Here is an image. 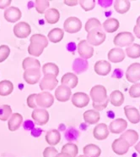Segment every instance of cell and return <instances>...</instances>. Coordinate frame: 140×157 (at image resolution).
Segmentation results:
<instances>
[{
	"instance_id": "cell-1",
	"label": "cell",
	"mask_w": 140,
	"mask_h": 157,
	"mask_svg": "<svg viewBox=\"0 0 140 157\" xmlns=\"http://www.w3.org/2000/svg\"><path fill=\"white\" fill-rule=\"evenodd\" d=\"M135 37L133 34L128 32H123L119 33L113 39V44L116 46H118L119 48L122 47H129L134 42Z\"/></svg>"
},
{
	"instance_id": "cell-2",
	"label": "cell",
	"mask_w": 140,
	"mask_h": 157,
	"mask_svg": "<svg viewBox=\"0 0 140 157\" xmlns=\"http://www.w3.org/2000/svg\"><path fill=\"white\" fill-rule=\"evenodd\" d=\"M106 33L103 31L93 29L90 31L87 34V42L92 46H100L106 40Z\"/></svg>"
},
{
	"instance_id": "cell-3",
	"label": "cell",
	"mask_w": 140,
	"mask_h": 157,
	"mask_svg": "<svg viewBox=\"0 0 140 157\" xmlns=\"http://www.w3.org/2000/svg\"><path fill=\"white\" fill-rule=\"evenodd\" d=\"M82 28V22L77 17H68L63 23V29L66 33H77Z\"/></svg>"
},
{
	"instance_id": "cell-4",
	"label": "cell",
	"mask_w": 140,
	"mask_h": 157,
	"mask_svg": "<svg viewBox=\"0 0 140 157\" xmlns=\"http://www.w3.org/2000/svg\"><path fill=\"white\" fill-rule=\"evenodd\" d=\"M54 96L49 92H41L36 95V105L42 109L50 108L53 105Z\"/></svg>"
},
{
	"instance_id": "cell-5",
	"label": "cell",
	"mask_w": 140,
	"mask_h": 157,
	"mask_svg": "<svg viewBox=\"0 0 140 157\" xmlns=\"http://www.w3.org/2000/svg\"><path fill=\"white\" fill-rule=\"evenodd\" d=\"M90 96L93 103H99L104 101L107 98L106 89L102 85H95L90 89Z\"/></svg>"
},
{
	"instance_id": "cell-6",
	"label": "cell",
	"mask_w": 140,
	"mask_h": 157,
	"mask_svg": "<svg viewBox=\"0 0 140 157\" xmlns=\"http://www.w3.org/2000/svg\"><path fill=\"white\" fill-rule=\"evenodd\" d=\"M58 80L53 75H45L41 80H40L39 87L41 91H52L58 87Z\"/></svg>"
},
{
	"instance_id": "cell-7",
	"label": "cell",
	"mask_w": 140,
	"mask_h": 157,
	"mask_svg": "<svg viewBox=\"0 0 140 157\" xmlns=\"http://www.w3.org/2000/svg\"><path fill=\"white\" fill-rule=\"evenodd\" d=\"M31 117L36 124L39 126L46 125L49 121V113L46 109L36 108L32 111Z\"/></svg>"
},
{
	"instance_id": "cell-8",
	"label": "cell",
	"mask_w": 140,
	"mask_h": 157,
	"mask_svg": "<svg viewBox=\"0 0 140 157\" xmlns=\"http://www.w3.org/2000/svg\"><path fill=\"white\" fill-rule=\"evenodd\" d=\"M41 71L39 68H31L25 70L23 77L24 80L30 85H34L41 80Z\"/></svg>"
},
{
	"instance_id": "cell-9",
	"label": "cell",
	"mask_w": 140,
	"mask_h": 157,
	"mask_svg": "<svg viewBox=\"0 0 140 157\" xmlns=\"http://www.w3.org/2000/svg\"><path fill=\"white\" fill-rule=\"evenodd\" d=\"M127 80L129 82L136 83L140 81V63H133L126 71Z\"/></svg>"
},
{
	"instance_id": "cell-10",
	"label": "cell",
	"mask_w": 140,
	"mask_h": 157,
	"mask_svg": "<svg viewBox=\"0 0 140 157\" xmlns=\"http://www.w3.org/2000/svg\"><path fill=\"white\" fill-rule=\"evenodd\" d=\"M31 33V26L27 22L21 21L14 26V34L18 38H26Z\"/></svg>"
},
{
	"instance_id": "cell-11",
	"label": "cell",
	"mask_w": 140,
	"mask_h": 157,
	"mask_svg": "<svg viewBox=\"0 0 140 157\" xmlns=\"http://www.w3.org/2000/svg\"><path fill=\"white\" fill-rule=\"evenodd\" d=\"M72 104L77 108L86 107L90 103V96L83 92H77L74 94L71 99Z\"/></svg>"
},
{
	"instance_id": "cell-12",
	"label": "cell",
	"mask_w": 140,
	"mask_h": 157,
	"mask_svg": "<svg viewBox=\"0 0 140 157\" xmlns=\"http://www.w3.org/2000/svg\"><path fill=\"white\" fill-rule=\"evenodd\" d=\"M111 148L113 152L116 155H123L127 153V151L129 150L130 145L128 144V143L125 141L124 139H122V138L115 139L112 144H111Z\"/></svg>"
},
{
	"instance_id": "cell-13",
	"label": "cell",
	"mask_w": 140,
	"mask_h": 157,
	"mask_svg": "<svg viewBox=\"0 0 140 157\" xmlns=\"http://www.w3.org/2000/svg\"><path fill=\"white\" fill-rule=\"evenodd\" d=\"M78 52L79 56L84 59L91 58L94 55V48L88 44L86 40L79 41L78 44Z\"/></svg>"
},
{
	"instance_id": "cell-14",
	"label": "cell",
	"mask_w": 140,
	"mask_h": 157,
	"mask_svg": "<svg viewBox=\"0 0 140 157\" xmlns=\"http://www.w3.org/2000/svg\"><path fill=\"white\" fill-rule=\"evenodd\" d=\"M127 128V122L122 118H117L112 121L109 125V131L114 134H120L125 131Z\"/></svg>"
},
{
	"instance_id": "cell-15",
	"label": "cell",
	"mask_w": 140,
	"mask_h": 157,
	"mask_svg": "<svg viewBox=\"0 0 140 157\" xmlns=\"http://www.w3.org/2000/svg\"><path fill=\"white\" fill-rule=\"evenodd\" d=\"M4 16V19L7 21L10 22V23H15V22L20 21V19L21 18L22 13L19 8L11 6L5 10Z\"/></svg>"
},
{
	"instance_id": "cell-16",
	"label": "cell",
	"mask_w": 140,
	"mask_h": 157,
	"mask_svg": "<svg viewBox=\"0 0 140 157\" xmlns=\"http://www.w3.org/2000/svg\"><path fill=\"white\" fill-rule=\"evenodd\" d=\"M93 136L95 139L99 141L107 139V137L109 136V129L107 125L105 123H100L96 125L93 130Z\"/></svg>"
},
{
	"instance_id": "cell-17",
	"label": "cell",
	"mask_w": 140,
	"mask_h": 157,
	"mask_svg": "<svg viewBox=\"0 0 140 157\" xmlns=\"http://www.w3.org/2000/svg\"><path fill=\"white\" fill-rule=\"evenodd\" d=\"M107 57L109 61L112 63L122 62L125 59V52L121 48H114L108 52Z\"/></svg>"
},
{
	"instance_id": "cell-18",
	"label": "cell",
	"mask_w": 140,
	"mask_h": 157,
	"mask_svg": "<svg viewBox=\"0 0 140 157\" xmlns=\"http://www.w3.org/2000/svg\"><path fill=\"white\" fill-rule=\"evenodd\" d=\"M78 82H79V78L74 73L68 72L62 77V86L67 87L70 89L76 88V86L78 85Z\"/></svg>"
},
{
	"instance_id": "cell-19",
	"label": "cell",
	"mask_w": 140,
	"mask_h": 157,
	"mask_svg": "<svg viewBox=\"0 0 140 157\" xmlns=\"http://www.w3.org/2000/svg\"><path fill=\"white\" fill-rule=\"evenodd\" d=\"M94 70L95 73L99 76H107L111 72V66L109 61L106 60H99L95 64Z\"/></svg>"
},
{
	"instance_id": "cell-20",
	"label": "cell",
	"mask_w": 140,
	"mask_h": 157,
	"mask_svg": "<svg viewBox=\"0 0 140 157\" xmlns=\"http://www.w3.org/2000/svg\"><path fill=\"white\" fill-rule=\"evenodd\" d=\"M71 95H72L71 89L62 85L58 87L55 91V98L59 102H67L68 100H69Z\"/></svg>"
},
{
	"instance_id": "cell-21",
	"label": "cell",
	"mask_w": 140,
	"mask_h": 157,
	"mask_svg": "<svg viewBox=\"0 0 140 157\" xmlns=\"http://www.w3.org/2000/svg\"><path fill=\"white\" fill-rule=\"evenodd\" d=\"M124 112L127 120L133 124H137L140 121V113L138 109L133 106L127 105L124 107Z\"/></svg>"
},
{
	"instance_id": "cell-22",
	"label": "cell",
	"mask_w": 140,
	"mask_h": 157,
	"mask_svg": "<svg viewBox=\"0 0 140 157\" xmlns=\"http://www.w3.org/2000/svg\"><path fill=\"white\" fill-rule=\"evenodd\" d=\"M22 122H23V117L21 116V114H12L9 120L8 121V128L9 129V131L15 132L20 128Z\"/></svg>"
},
{
	"instance_id": "cell-23",
	"label": "cell",
	"mask_w": 140,
	"mask_h": 157,
	"mask_svg": "<svg viewBox=\"0 0 140 157\" xmlns=\"http://www.w3.org/2000/svg\"><path fill=\"white\" fill-rule=\"evenodd\" d=\"M61 133L59 132L57 129H52L47 132L46 134V141L48 144H50L52 146L57 145L61 141Z\"/></svg>"
},
{
	"instance_id": "cell-24",
	"label": "cell",
	"mask_w": 140,
	"mask_h": 157,
	"mask_svg": "<svg viewBox=\"0 0 140 157\" xmlns=\"http://www.w3.org/2000/svg\"><path fill=\"white\" fill-rule=\"evenodd\" d=\"M83 117H84V120L86 122L87 124L90 125H94L96 124L97 122L100 121V118H101V116H100V113L95 110H86L84 115H83Z\"/></svg>"
},
{
	"instance_id": "cell-25",
	"label": "cell",
	"mask_w": 140,
	"mask_h": 157,
	"mask_svg": "<svg viewBox=\"0 0 140 157\" xmlns=\"http://www.w3.org/2000/svg\"><path fill=\"white\" fill-rule=\"evenodd\" d=\"M44 15H45L46 21L49 24H56L60 19V13L55 8H51L47 10Z\"/></svg>"
},
{
	"instance_id": "cell-26",
	"label": "cell",
	"mask_w": 140,
	"mask_h": 157,
	"mask_svg": "<svg viewBox=\"0 0 140 157\" xmlns=\"http://www.w3.org/2000/svg\"><path fill=\"white\" fill-rule=\"evenodd\" d=\"M120 138H122V139L127 141L131 147L134 145L137 141L138 140V133L135 130L129 129V130H127L124 132H122V134H121Z\"/></svg>"
},
{
	"instance_id": "cell-27",
	"label": "cell",
	"mask_w": 140,
	"mask_h": 157,
	"mask_svg": "<svg viewBox=\"0 0 140 157\" xmlns=\"http://www.w3.org/2000/svg\"><path fill=\"white\" fill-rule=\"evenodd\" d=\"M119 21L115 18H109L106 19L102 25V28L105 30L106 33H113L116 31H117L119 28Z\"/></svg>"
},
{
	"instance_id": "cell-28",
	"label": "cell",
	"mask_w": 140,
	"mask_h": 157,
	"mask_svg": "<svg viewBox=\"0 0 140 157\" xmlns=\"http://www.w3.org/2000/svg\"><path fill=\"white\" fill-rule=\"evenodd\" d=\"M64 37V31L61 28H54L48 33L47 39L53 44H57L63 40Z\"/></svg>"
},
{
	"instance_id": "cell-29",
	"label": "cell",
	"mask_w": 140,
	"mask_h": 157,
	"mask_svg": "<svg viewBox=\"0 0 140 157\" xmlns=\"http://www.w3.org/2000/svg\"><path fill=\"white\" fill-rule=\"evenodd\" d=\"M84 155L87 157H100L101 154V148L94 144H87L83 149Z\"/></svg>"
},
{
	"instance_id": "cell-30",
	"label": "cell",
	"mask_w": 140,
	"mask_h": 157,
	"mask_svg": "<svg viewBox=\"0 0 140 157\" xmlns=\"http://www.w3.org/2000/svg\"><path fill=\"white\" fill-rule=\"evenodd\" d=\"M109 99H110V102L112 105L119 107L124 102V94L119 90H115L110 94Z\"/></svg>"
},
{
	"instance_id": "cell-31",
	"label": "cell",
	"mask_w": 140,
	"mask_h": 157,
	"mask_svg": "<svg viewBox=\"0 0 140 157\" xmlns=\"http://www.w3.org/2000/svg\"><path fill=\"white\" fill-rule=\"evenodd\" d=\"M131 4L127 0H117L114 2V9L119 14H125L130 10Z\"/></svg>"
},
{
	"instance_id": "cell-32",
	"label": "cell",
	"mask_w": 140,
	"mask_h": 157,
	"mask_svg": "<svg viewBox=\"0 0 140 157\" xmlns=\"http://www.w3.org/2000/svg\"><path fill=\"white\" fill-rule=\"evenodd\" d=\"M14 91V84L9 80H3L0 82V95L8 96Z\"/></svg>"
},
{
	"instance_id": "cell-33",
	"label": "cell",
	"mask_w": 140,
	"mask_h": 157,
	"mask_svg": "<svg viewBox=\"0 0 140 157\" xmlns=\"http://www.w3.org/2000/svg\"><path fill=\"white\" fill-rule=\"evenodd\" d=\"M42 73L45 75H53L57 77L59 74V68L54 63H46L42 66Z\"/></svg>"
},
{
	"instance_id": "cell-34",
	"label": "cell",
	"mask_w": 140,
	"mask_h": 157,
	"mask_svg": "<svg viewBox=\"0 0 140 157\" xmlns=\"http://www.w3.org/2000/svg\"><path fill=\"white\" fill-rule=\"evenodd\" d=\"M61 152L68 154L71 157H76L79 153V148L74 143H68L63 146Z\"/></svg>"
},
{
	"instance_id": "cell-35",
	"label": "cell",
	"mask_w": 140,
	"mask_h": 157,
	"mask_svg": "<svg viewBox=\"0 0 140 157\" xmlns=\"http://www.w3.org/2000/svg\"><path fill=\"white\" fill-rule=\"evenodd\" d=\"M22 67L23 69H31V68H41V63L38 59H36L32 57H27L25 58L22 62Z\"/></svg>"
},
{
	"instance_id": "cell-36",
	"label": "cell",
	"mask_w": 140,
	"mask_h": 157,
	"mask_svg": "<svg viewBox=\"0 0 140 157\" xmlns=\"http://www.w3.org/2000/svg\"><path fill=\"white\" fill-rule=\"evenodd\" d=\"M84 29H85L87 33H89L90 31L93 29H97L100 30V31H102V25H101V23L98 19L90 18L85 23Z\"/></svg>"
},
{
	"instance_id": "cell-37",
	"label": "cell",
	"mask_w": 140,
	"mask_h": 157,
	"mask_svg": "<svg viewBox=\"0 0 140 157\" xmlns=\"http://www.w3.org/2000/svg\"><path fill=\"white\" fill-rule=\"evenodd\" d=\"M126 54L131 59H138L140 57V44H133L126 48Z\"/></svg>"
},
{
	"instance_id": "cell-38",
	"label": "cell",
	"mask_w": 140,
	"mask_h": 157,
	"mask_svg": "<svg viewBox=\"0 0 140 157\" xmlns=\"http://www.w3.org/2000/svg\"><path fill=\"white\" fill-rule=\"evenodd\" d=\"M45 48L41 44H36V43H31L28 47V53L34 57H39L43 53Z\"/></svg>"
},
{
	"instance_id": "cell-39",
	"label": "cell",
	"mask_w": 140,
	"mask_h": 157,
	"mask_svg": "<svg viewBox=\"0 0 140 157\" xmlns=\"http://www.w3.org/2000/svg\"><path fill=\"white\" fill-rule=\"evenodd\" d=\"M31 43H36V44H41L44 48H47L48 46V39L46 36L42 34H34L31 37Z\"/></svg>"
},
{
	"instance_id": "cell-40",
	"label": "cell",
	"mask_w": 140,
	"mask_h": 157,
	"mask_svg": "<svg viewBox=\"0 0 140 157\" xmlns=\"http://www.w3.org/2000/svg\"><path fill=\"white\" fill-rule=\"evenodd\" d=\"M50 5V2L47 0H36L35 2V8L36 10L39 13V14H44L47 10H48Z\"/></svg>"
},
{
	"instance_id": "cell-41",
	"label": "cell",
	"mask_w": 140,
	"mask_h": 157,
	"mask_svg": "<svg viewBox=\"0 0 140 157\" xmlns=\"http://www.w3.org/2000/svg\"><path fill=\"white\" fill-rule=\"evenodd\" d=\"M12 115V109L9 105H3L0 106V120L5 121L10 118Z\"/></svg>"
},
{
	"instance_id": "cell-42",
	"label": "cell",
	"mask_w": 140,
	"mask_h": 157,
	"mask_svg": "<svg viewBox=\"0 0 140 157\" xmlns=\"http://www.w3.org/2000/svg\"><path fill=\"white\" fill-rule=\"evenodd\" d=\"M80 6L84 11H90L95 7V0H80L79 1Z\"/></svg>"
},
{
	"instance_id": "cell-43",
	"label": "cell",
	"mask_w": 140,
	"mask_h": 157,
	"mask_svg": "<svg viewBox=\"0 0 140 157\" xmlns=\"http://www.w3.org/2000/svg\"><path fill=\"white\" fill-rule=\"evenodd\" d=\"M10 54V48L7 45H1L0 46V63L4 62L5 59H7L8 57Z\"/></svg>"
},
{
	"instance_id": "cell-44",
	"label": "cell",
	"mask_w": 140,
	"mask_h": 157,
	"mask_svg": "<svg viewBox=\"0 0 140 157\" xmlns=\"http://www.w3.org/2000/svg\"><path fill=\"white\" fill-rule=\"evenodd\" d=\"M129 95L132 98L140 97V82H136L132 85L129 88Z\"/></svg>"
},
{
	"instance_id": "cell-45",
	"label": "cell",
	"mask_w": 140,
	"mask_h": 157,
	"mask_svg": "<svg viewBox=\"0 0 140 157\" xmlns=\"http://www.w3.org/2000/svg\"><path fill=\"white\" fill-rule=\"evenodd\" d=\"M109 97H107L106 99H105L104 101L102 102H99V103H93V108L94 110H96V111H101V110H105L106 107H107L108 103H109Z\"/></svg>"
},
{
	"instance_id": "cell-46",
	"label": "cell",
	"mask_w": 140,
	"mask_h": 157,
	"mask_svg": "<svg viewBox=\"0 0 140 157\" xmlns=\"http://www.w3.org/2000/svg\"><path fill=\"white\" fill-rule=\"evenodd\" d=\"M36 94H32L29 95L28 97H27V105L30 108H31V109H36L38 106L36 105Z\"/></svg>"
},
{
	"instance_id": "cell-47",
	"label": "cell",
	"mask_w": 140,
	"mask_h": 157,
	"mask_svg": "<svg viewBox=\"0 0 140 157\" xmlns=\"http://www.w3.org/2000/svg\"><path fill=\"white\" fill-rule=\"evenodd\" d=\"M58 154V150L54 147H47L43 151V157H56Z\"/></svg>"
},
{
	"instance_id": "cell-48",
	"label": "cell",
	"mask_w": 140,
	"mask_h": 157,
	"mask_svg": "<svg viewBox=\"0 0 140 157\" xmlns=\"http://www.w3.org/2000/svg\"><path fill=\"white\" fill-rule=\"evenodd\" d=\"M10 4L11 0H0V9H8Z\"/></svg>"
},
{
	"instance_id": "cell-49",
	"label": "cell",
	"mask_w": 140,
	"mask_h": 157,
	"mask_svg": "<svg viewBox=\"0 0 140 157\" xmlns=\"http://www.w3.org/2000/svg\"><path fill=\"white\" fill-rule=\"evenodd\" d=\"M64 4H67L68 6H76L77 4H79V1H76V0H65Z\"/></svg>"
},
{
	"instance_id": "cell-50",
	"label": "cell",
	"mask_w": 140,
	"mask_h": 157,
	"mask_svg": "<svg viewBox=\"0 0 140 157\" xmlns=\"http://www.w3.org/2000/svg\"><path fill=\"white\" fill-rule=\"evenodd\" d=\"M133 33L135 34L136 37L140 39V27L138 26H135L133 27Z\"/></svg>"
},
{
	"instance_id": "cell-51",
	"label": "cell",
	"mask_w": 140,
	"mask_h": 157,
	"mask_svg": "<svg viewBox=\"0 0 140 157\" xmlns=\"http://www.w3.org/2000/svg\"><path fill=\"white\" fill-rule=\"evenodd\" d=\"M56 157H71L69 155H68V154H65V153H58V155H57V156Z\"/></svg>"
},
{
	"instance_id": "cell-52",
	"label": "cell",
	"mask_w": 140,
	"mask_h": 157,
	"mask_svg": "<svg viewBox=\"0 0 140 157\" xmlns=\"http://www.w3.org/2000/svg\"><path fill=\"white\" fill-rule=\"evenodd\" d=\"M134 149H135L137 152H138V153H139V155H140V141L138 143V144H137L136 145H135Z\"/></svg>"
},
{
	"instance_id": "cell-53",
	"label": "cell",
	"mask_w": 140,
	"mask_h": 157,
	"mask_svg": "<svg viewBox=\"0 0 140 157\" xmlns=\"http://www.w3.org/2000/svg\"><path fill=\"white\" fill-rule=\"evenodd\" d=\"M136 26H139L140 27V15L138 17V19H137V25Z\"/></svg>"
},
{
	"instance_id": "cell-54",
	"label": "cell",
	"mask_w": 140,
	"mask_h": 157,
	"mask_svg": "<svg viewBox=\"0 0 140 157\" xmlns=\"http://www.w3.org/2000/svg\"><path fill=\"white\" fill-rule=\"evenodd\" d=\"M78 157H87V156H85L84 155H79V156H78Z\"/></svg>"
},
{
	"instance_id": "cell-55",
	"label": "cell",
	"mask_w": 140,
	"mask_h": 157,
	"mask_svg": "<svg viewBox=\"0 0 140 157\" xmlns=\"http://www.w3.org/2000/svg\"><path fill=\"white\" fill-rule=\"evenodd\" d=\"M139 110H140V107H139Z\"/></svg>"
}]
</instances>
